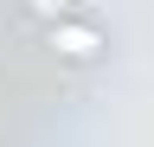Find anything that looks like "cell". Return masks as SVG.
<instances>
[{"label": "cell", "mask_w": 154, "mask_h": 147, "mask_svg": "<svg viewBox=\"0 0 154 147\" xmlns=\"http://www.w3.org/2000/svg\"><path fill=\"white\" fill-rule=\"evenodd\" d=\"M26 19L45 32V45L58 51V58H71V64H96V58L109 51L103 26H96L90 13H77V7H32Z\"/></svg>", "instance_id": "1"}]
</instances>
